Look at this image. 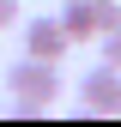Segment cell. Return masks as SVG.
Here are the masks:
<instances>
[{
	"instance_id": "1",
	"label": "cell",
	"mask_w": 121,
	"mask_h": 127,
	"mask_svg": "<svg viewBox=\"0 0 121 127\" xmlns=\"http://www.w3.org/2000/svg\"><path fill=\"white\" fill-rule=\"evenodd\" d=\"M6 91H12V103H18V115H36V109H49V103L60 97V61H36V55L12 61Z\"/></svg>"
},
{
	"instance_id": "2",
	"label": "cell",
	"mask_w": 121,
	"mask_h": 127,
	"mask_svg": "<svg viewBox=\"0 0 121 127\" xmlns=\"http://www.w3.org/2000/svg\"><path fill=\"white\" fill-rule=\"evenodd\" d=\"M79 109H91V115H121V67L115 61H97L79 79Z\"/></svg>"
},
{
	"instance_id": "3",
	"label": "cell",
	"mask_w": 121,
	"mask_h": 127,
	"mask_svg": "<svg viewBox=\"0 0 121 127\" xmlns=\"http://www.w3.org/2000/svg\"><path fill=\"white\" fill-rule=\"evenodd\" d=\"M67 49H73V36H67V24H60V18H30V24H24V55L60 61Z\"/></svg>"
},
{
	"instance_id": "4",
	"label": "cell",
	"mask_w": 121,
	"mask_h": 127,
	"mask_svg": "<svg viewBox=\"0 0 121 127\" xmlns=\"http://www.w3.org/2000/svg\"><path fill=\"white\" fill-rule=\"evenodd\" d=\"M60 24H67V36H73V42H91V36H103L97 0H67V6H60Z\"/></svg>"
},
{
	"instance_id": "5",
	"label": "cell",
	"mask_w": 121,
	"mask_h": 127,
	"mask_svg": "<svg viewBox=\"0 0 121 127\" xmlns=\"http://www.w3.org/2000/svg\"><path fill=\"white\" fill-rule=\"evenodd\" d=\"M97 42H103V61H115V67H121V30H103Z\"/></svg>"
},
{
	"instance_id": "6",
	"label": "cell",
	"mask_w": 121,
	"mask_h": 127,
	"mask_svg": "<svg viewBox=\"0 0 121 127\" xmlns=\"http://www.w3.org/2000/svg\"><path fill=\"white\" fill-rule=\"evenodd\" d=\"M18 18H24V6H18V0H0V30H12Z\"/></svg>"
}]
</instances>
